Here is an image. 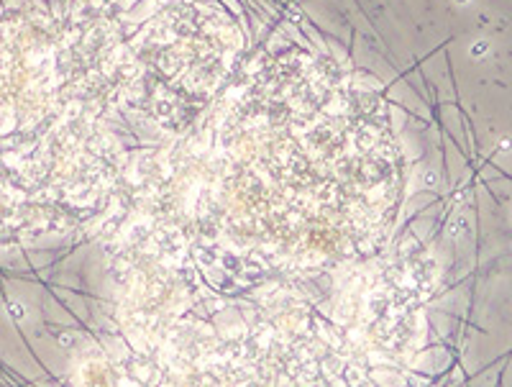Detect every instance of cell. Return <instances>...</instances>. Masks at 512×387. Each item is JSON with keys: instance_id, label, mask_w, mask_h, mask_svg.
Here are the masks:
<instances>
[{"instance_id": "obj_1", "label": "cell", "mask_w": 512, "mask_h": 387, "mask_svg": "<svg viewBox=\"0 0 512 387\" xmlns=\"http://www.w3.org/2000/svg\"><path fill=\"white\" fill-rule=\"evenodd\" d=\"M464 229H466V221H464V218H454V223H451V234L459 236Z\"/></svg>"}, {"instance_id": "obj_2", "label": "cell", "mask_w": 512, "mask_h": 387, "mask_svg": "<svg viewBox=\"0 0 512 387\" xmlns=\"http://www.w3.org/2000/svg\"><path fill=\"white\" fill-rule=\"evenodd\" d=\"M425 185H436V172H428V175H425Z\"/></svg>"}]
</instances>
